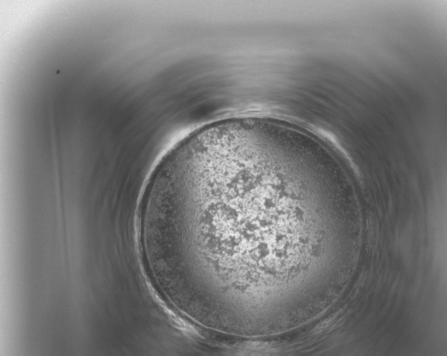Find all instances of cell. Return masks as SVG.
<instances>
[{
	"label": "cell",
	"instance_id": "cell-1",
	"mask_svg": "<svg viewBox=\"0 0 447 356\" xmlns=\"http://www.w3.org/2000/svg\"><path fill=\"white\" fill-rule=\"evenodd\" d=\"M315 173L289 124L260 117L216 127L181 181L173 230L188 269L220 301L250 303L288 247L292 197Z\"/></svg>",
	"mask_w": 447,
	"mask_h": 356
}]
</instances>
